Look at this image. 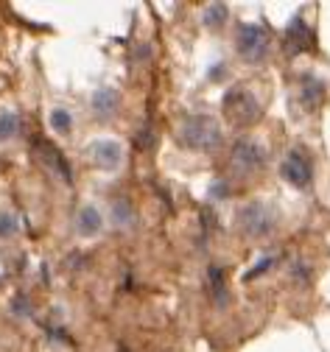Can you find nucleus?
Segmentation results:
<instances>
[{
  "instance_id": "obj_1",
  "label": "nucleus",
  "mask_w": 330,
  "mask_h": 352,
  "mask_svg": "<svg viewBox=\"0 0 330 352\" xmlns=\"http://www.w3.org/2000/svg\"><path fill=\"white\" fill-rule=\"evenodd\" d=\"M179 143L194 151H210L221 143V126L210 115H194L179 126Z\"/></svg>"
},
{
  "instance_id": "obj_2",
  "label": "nucleus",
  "mask_w": 330,
  "mask_h": 352,
  "mask_svg": "<svg viewBox=\"0 0 330 352\" xmlns=\"http://www.w3.org/2000/svg\"><path fill=\"white\" fill-rule=\"evenodd\" d=\"M224 115L235 126H249L260 118V104L249 90H244V87H232V90L224 96Z\"/></svg>"
},
{
  "instance_id": "obj_3",
  "label": "nucleus",
  "mask_w": 330,
  "mask_h": 352,
  "mask_svg": "<svg viewBox=\"0 0 330 352\" xmlns=\"http://www.w3.org/2000/svg\"><path fill=\"white\" fill-rule=\"evenodd\" d=\"M274 221H277L274 212L266 204H260V201H249L238 212V227L249 238H266L274 230Z\"/></svg>"
},
{
  "instance_id": "obj_4",
  "label": "nucleus",
  "mask_w": 330,
  "mask_h": 352,
  "mask_svg": "<svg viewBox=\"0 0 330 352\" xmlns=\"http://www.w3.org/2000/svg\"><path fill=\"white\" fill-rule=\"evenodd\" d=\"M235 42H238V54L249 62H260L269 54V31L263 25H255V23L238 25V36H235Z\"/></svg>"
},
{
  "instance_id": "obj_5",
  "label": "nucleus",
  "mask_w": 330,
  "mask_h": 352,
  "mask_svg": "<svg viewBox=\"0 0 330 352\" xmlns=\"http://www.w3.org/2000/svg\"><path fill=\"white\" fill-rule=\"evenodd\" d=\"M280 173H282V179H286L289 185H294V188H308L311 176H313L311 157H308L302 148H291V151L286 154V160H282V165H280Z\"/></svg>"
},
{
  "instance_id": "obj_6",
  "label": "nucleus",
  "mask_w": 330,
  "mask_h": 352,
  "mask_svg": "<svg viewBox=\"0 0 330 352\" xmlns=\"http://www.w3.org/2000/svg\"><path fill=\"white\" fill-rule=\"evenodd\" d=\"M263 162H266V148L258 146L255 140L244 138V140H238V143L232 146V170L235 173L247 176V173L263 168Z\"/></svg>"
},
{
  "instance_id": "obj_7",
  "label": "nucleus",
  "mask_w": 330,
  "mask_h": 352,
  "mask_svg": "<svg viewBox=\"0 0 330 352\" xmlns=\"http://www.w3.org/2000/svg\"><path fill=\"white\" fill-rule=\"evenodd\" d=\"M87 154H90L92 165H99V168H104V170H115V168L123 162V148H121V143L112 140V138L92 140L90 148H87Z\"/></svg>"
},
{
  "instance_id": "obj_8",
  "label": "nucleus",
  "mask_w": 330,
  "mask_h": 352,
  "mask_svg": "<svg viewBox=\"0 0 330 352\" xmlns=\"http://www.w3.org/2000/svg\"><path fill=\"white\" fill-rule=\"evenodd\" d=\"M286 51L294 56V54H302V51H313L316 48V39H313V31L311 25L302 20V17H294L286 28Z\"/></svg>"
},
{
  "instance_id": "obj_9",
  "label": "nucleus",
  "mask_w": 330,
  "mask_h": 352,
  "mask_svg": "<svg viewBox=\"0 0 330 352\" xmlns=\"http://www.w3.org/2000/svg\"><path fill=\"white\" fill-rule=\"evenodd\" d=\"M104 227V218H101V210L96 204H84L76 215V230L81 238H96Z\"/></svg>"
},
{
  "instance_id": "obj_10",
  "label": "nucleus",
  "mask_w": 330,
  "mask_h": 352,
  "mask_svg": "<svg viewBox=\"0 0 330 352\" xmlns=\"http://www.w3.org/2000/svg\"><path fill=\"white\" fill-rule=\"evenodd\" d=\"M322 101H324V84L311 73L302 76V81H300V104H302V109L313 112V109H319Z\"/></svg>"
},
{
  "instance_id": "obj_11",
  "label": "nucleus",
  "mask_w": 330,
  "mask_h": 352,
  "mask_svg": "<svg viewBox=\"0 0 330 352\" xmlns=\"http://www.w3.org/2000/svg\"><path fill=\"white\" fill-rule=\"evenodd\" d=\"M207 285H210V296L216 299V305H218V307H224V305H227L229 291H227V283H224V274H221V269H218V266H213V269L207 272Z\"/></svg>"
},
{
  "instance_id": "obj_12",
  "label": "nucleus",
  "mask_w": 330,
  "mask_h": 352,
  "mask_svg": "<svg viewBox=\"0 0 330 352\" xmlns=\"http://www.w3.org/2000/svg\"><path fill=\"white\" fill-rule=\"evenodd\" d=\"M20 131V115L14 109H0V143L12 140Z\"/></svg>"
},
{
  "instance_id": "obj_13",
  "label": "nucleus",
  "mask_w": 330,
  "mask_h": 352,
  "mask_svg": "<svg viewBox=\"0 0 330 352\" xmlns=\"http://www.w3.org/2000/svg\"><path fill=\"white\" fill-rule=\"evenodd\" d=\"M42 157H45V165H48L51 170H56L62 179H68L70 182V168L65 165V157L54 148V146H42Z\"/></svg>"
},
{
  "instance_id": "obj_14",
  "label": "nucleus",
  "mask_w": 330,
  "mask_h": 352,
  "mask_svg": "<svg viewBox=\"0 0 330 352\" xmlns=\"http://www.w3.org/2000/svg\"><path fill=\"white\" fill-rule=\"evenodd\" d=\"M118 107V93L115 90H101L96 93V98H92V109H96L99 115H112V109Z\"/></svg>"
},
{
  "instance_id": "obj_15",
  "label": "nucleus",
  "mask_w": 330,
  "mask_h": 352,
  "mask_svg": "<svg viewBox=\"0 0 330 352\" xmlns=\"http://www.w3.org/2000/svg\"><path fill=\"white\" fill-rule=\"evenodd\" d=\"M51 129L56 131V135H70V129H73V115L68 112V109H62V107H56V109H51Z\"/></svg>"
},
{
  "instance_id": "obj_16",
  "label": "nucleus",
  "mask_w": 330,
  "mask_h": 352,
  "mask_svg": "<svg viewBox=\"0 0 330 352\" xmlns=\"http://www.w3.org/2000/svg\"><path fill=\"white\" fill-rule=\"evenodd\" d=\"M17 230H20V221H17V215L14 212H9V210H3L0 212V238H14L17 235Z\"/></svg>"
},
{
  "instance_id": "obj_17",
  "label": "nucleus",
  "mask_w": 330,
  "mask_h": 352,
  "mask_svg": "<svg viewBox=\"0 0 330 352\" xmlns=\"http://www.w3.org/2000/svg\"><path fill=\"white\" fill-rule=\"evenodd\" d=\"M224 20H227V6H224V3L210 6L207 14H205V25H210V28H218Z\"/></svg>"
},
{
  "instance_id": "obj_18",
  "label": "nucleus",
  "mask_w": 330,
  "mask_h": 352,
  "mask_svg": "<svg viewBox=\"0 0 330 352\" xmlns=\"http://www.w3.org/2000/svg\"><path fill=\"white\" fill-rule=\"evenodd\" d=\"M115 221H118V224H123V227H129V224H132V210H129V204H126V201H118V204H115Z\"/></svg>"
},
{
  "instance_id": "obj_19",
  "label": "nucleus",
  "mask_w": 330,
  "mask_h": 352,
  "mask_svg": "<svg viewBox=\"0 0 330 352\" xmlns=\"http://www.w3.org/2000/svg\"><path fill=\"white\" fill-rule=\"evenodd\" d=\"M271 263H274V257H263V260L258 263V266H255V269H252V272L247 274V280H252V277H258V274H263V272H266V269L271 266Z\"/></svg>"
}]
</instances>
